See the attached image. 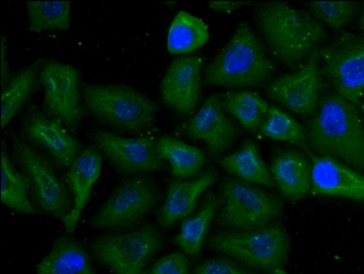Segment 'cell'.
I'll return each mask as SVG.
<instances>
[{
  "mask_svg": "<svg viewBox=\"0 0 364 274\" xmlns=\"http://www.w3.org/2000/svg\"><path fill=\"white\" fill-rule=\"evenodd\" d=\"M305 131L310 148L318 155L364 174V124L355 104L335 91L322 95Z\"/></svg>",
  "mask_w": 364,
  "mask_h": 274,
  "instance_id": "obj_1",
  "label": "cell"
},
{
  "mask_svg": "<svg viewBox=\"0 0 364 274\" xmlns=\"http://www.w3.org/2000/svg\"><path fill=\"white\" fill-rule=\"evenodd\" d=\"M255 20L271 54L289 67L306 60L328 36L323 26L311 14L284 1L258 4Z\"/></svg>",
  "mask_w": 364,
  "mask_h": 274,
  "instance_id": "obj_2",
  "label": "cell"
},
{
  "mask_svg": "<svg viewBox=\"0 0 364 274\" xmlns=\"http://www.w3.org/2000/svg\"><path fill=\"white\" fill-rule=\"evenodd\" d=\"M275 71V63L260 38L248 23L241 21L205 67L203 80L212 87H255L268 82Z\"/></svg>",
  "mask_w": 364,
  "mask_h": 274,
  "instance_id": "obj_3",
  "label": "cell"
},
{
  "mask_svg": "<svg viewBox=\"0 0 364 274\" xmlns=\"http://www.w3.org/2000/svg\"><path fill=\"white\" fill-rule=\"evenodd\" d=\"M82 98L95 119L129 133L150 127L158 110L157 104L147 96L120 84H85Z\"/></svg>",
  "mask_w": 364,
  "mask_h": 274,
  "instance_id": "obj_4",
  "label": "cell"
},
{
  "mask_svg": "<svg viewBox=\"0 0 364 274\" xmlns=\"http://www.w3.org/2000/svg\"><path fill=\"white\" fill-rule=\"evenodd\" d=\"M207 245L252 268L271 271L284 264L290 250L288 233L279 224L218 232L208 238Z\"/></svg>",
  "mask_w": 364,
  "mask_h": 274,
  "instance_id": "obj_5",
  "label": "cell"
},
{
  "mask_svg": "<svg viewBox=\"0 0 364 274\" xmlns=\"http://www.w3.org/2000/svg\"><path fill=\"white\" fill-rule=\"evenodd\" d=\"M163 243L152 225L126 232L101 234L90 243L94 258L113 274H144L149 260Z\"/></svg>",
  "mask_w": 364,
  "mask_h": 274,
  "instance_id": "obj_6",
  "label": "cell"
},
{
  "mask_svg": "<svg viewBox=\"0 0 364 274\" xmlns=\"http://www.w3.org/2000/svg\"><path fill=\"white\" fill-rule=\"evenodd\" d=\"M322 75L355 104L364 91V30L340 34L318 50Z\"/></svg>",
  "mask_w": 364,
  "mask_h": 274,
  "instance_id": "obj_7",
  "label": "cell"
},
{
  "mask_svg": "<svg viewBox=\"0 0 364 274\" xmlns=\"http://www.w3.org/2000/svg\"><path fill=\"white\" fill-rule=\"evenodd\" d=\"M159 192L154 182L136 175L120 182L90 220L99 230L124 231L140 221L155 207Z\"/></svg>",
  "mask_w": 364,
  "mask_h": 274,
  "instance_id": "obj_8",
  "label": "cell"
},
{
  "mask_svg": "<svg viewBox=\"0 0 364 274\" xmlns=\"http://www.w3.org/2000/svg\"><path fill=\"white\" fill-rule=\"evenodd\" d=\"M223 206L218 222L234 230H250L269 225L282 213V202L249 182L230 178L221 186Z\"/></svg>",
  "mask_w": 364,
  "mask_h": 274,
  "instance_id": "obj_9",
  "label": "cell"
},
{
  "mask_svg": "<svg viewBox=\"0 0 364 274\" xmlns=\"http://www.w3.org/2000/svg\"><path fill=\"white\" fill-rule=\"evenodd\" d=\"M11 144L17 163L31 184L34 199L46 214L58 219L71 209L68 190L51 163L27 141L14 135Z\"/></svg>",
  "mask_w": 364,
  "mask_h": 274,
  "instance_id": "obj_10",
  "label": "cell"
},
{
  "mask_svg": "<svg viewBox=\"0 0 364 274\" xmlns=\"http://www.w3.org/2000/svg\"><path fill=\"white\" fill-rule=\"evenodd\" d=\"M38 80L46 113L75 130L82 117L77 70L69 64L48 60L40 66Z\"/></svg>",
  "mask_w": 364,
  "mask_h": 274,
  "instance_id": "obj_11",
  "label": "cell"
},
{
  "mask_svg": "<svg viewBox=\"0 0 364 274\" xmlns=\"http://www.w3.org/2000/svg\"><path fill=\"white\" fill-rule=\"evenodd\" d=\"M91 139L95 147L119 172L141 174L159 170L164 167L155 138L149 135L125 138L111 131L96 130Z\"/></svg>",
  "mask_w": 364,
  "mask_h": 274,
  "instance_id": "obj_12",
  "label": "cell"
},
{
  "mask_svg": "<svg viewBox=\"0 0 364 274\" xmlns=\"http://www.w3.org/2000/svg\"><path fill=\"white\" fill-rule=\"evenodd\" d=\"M318 50L299 70L272 81L267 87V96L294 114L312 115L318 106L322 90Z\"/></svg>",
  "mask_w": 364,
  "mask_h": 274,
  "instance_id": "obj_13",
  "label": "cell"
},
{
  "mask_svg": "<svg viewBox=\"0 0 364 274\" xmlns=\"http://www.w3.org/2000/svg\"><path fill=\"white\" fill-rule=\"evenodd\" d=\"M204 59L200 55L174 59L159 85L161 100L181 116L193 113L200 100Z\"/></svg>",
  "mask_w": 364,
  "mask_h": 274,
  "instance_id": "obj_14",
  "label": "cell"
},
{
  "mask_svg": "<svg viewBox=\"0 0 364 274\" xmlns=\"http://www.w3.org/2000/svg\"><path fill=\"white\" fill-rule=\"evenodd\" d=\"M21 128L25 137L44 149L60 167L70 168L82 152L80 143L63 123L36 106L28 108Z\"/></svg>",
  "mask_w": 364,
  "mask_h": 274,
  "instance_id": "obj_15",
  "label": "cell"
},
{
  "mask_svg": "<svg viewBox=\"0 0 364 274\" xmlns=\"http://www.w3.org/2000/svg\"><path fill=\"white\" fill-rule=\"evenodd\" d=\"M181 128L190 138L203 141L213 155L228 150L238 133L236 125L223 109L217 94L208 96Z\"/></svg>",
  "mask_w": 364,
  "mask_h": 274,
  "instance_id": "obj_16",
  "label": "cell"
},
{
  "mask_svg": "<svg viewBox=\"0 0 364 274\" xmlns=\"http://www.w3.org/2000/svg\"><path fill=\"white\" fill-rule=\"evenodd\" d=\"M311 157L310 194L364 200V174L331 157Z\"/></svg>",
  "mask_w": 364,
  "mask_h": 274,
  "instance_id": "obj_17",
  "label": "cell"
},
{
  "mask_svg": "<svg viewBox=\"0 0 364 274\" xmlns=\"http://www.w3.org/2000/svg\"><path fill=\"white\" fill-rule=\"evenodd\" d=\"M101 168L100 152L95 146L82 150L68 168L65 180L73 196V204L70 212L61 219L68 234L73 233L79 223L91 190L100 176Z\"/></svg>",
  "mask_w": 364,
  "mask_h": 274,
  "instance_id": "obj_18",
  "label": "cell"
},
{
  "mask_svg": "<svg viewBox=\"0 0 364 274\" xmlns=\"http://www.w3.org/2000/svg\"><path fill=\"white\" fill-rule=\"evenodd\" d=\"M216 176L214 170H208L192 180L172 181L158 215L159 224L169 229L178 221L188 217L193 212L201 194L215 182Z\"/></svg>",
  "mask_w": 364,
  "mask_h": 274,
  "instance_id": "obj_19",
  "label": "cell"
},
{
  "mask_svg": "<svg viewBox=\"0 0 364 274\" xmlns=\"http://www.w3.org/2000/svg\"><path fill=\"white\" fill-rule=\"evenodd\" d=\"M270 172L282 194L291 200L310 192L311 165L306 156L295 150H282L274 156Z\"/></svg>",
  "mask_w": 364,
  "mask_h": 274,
  "instance_id": "obj_20",
  "label": "cell"
},
{
  "mask_svg": "<svg viewBox=\"0 0 364 274\" xmlns=\"http://www.w3.org/2000/svg\"><path fill=\"white\" fill-rule=\"evenodd\" d=\"M37 274H95L85 247L69 235L57 237L36 266Z\"/></svg>",
  "mask_w": 364,
  "mask_h": 274,
  "instance_id": "obj_21",
  "label": "cell"
},
{
  "mask_svg": "<svg viewBox=\"0 0 364 274\" xmlns=\"http://www.w3.org/2000/svg\"><path fill=\"white\" fill-rule=\"evenodd\" d=\"M208 24L192 13L180 11L168 28L166 48L172 55H185L204 45L209 39Z\"/></svg>",
  "mask_w": 364,
  "mask_h": 274,
  "instance_id": "obj_22",
  "label": "cell"
},
{
  "mask_svg": "<svg viewBox=\"0 0 364 274\" xmlns=\"http://www.w3.org/2000/svg\"><path fill=\"white\" fill-rule=\"evenodd\" d=\"M219 165L227 172L247 182L274 187L275 183L259 153L257 145L246 141L235 153L223 158Z\"/></svg>",
  "mask_w": 364,
  "mask_h": 274,
  "instance_id": "obj_23",
  "label": "cell"
},
{
  "mask_svg": "<svg viewBox=\"0 0 364 274\" xmlns=\"http://www.w3.org/2000/svg\"><path fill=\"white\" fill-rule=\"evenodd\" d=\"M222 202L220 197L210 194L195 215L183 219L174 241L184 253L192 256L199 254L212 220Z\"/></svg>",
  "mask_w": 364,
  "mask_h": 274,
  "instance_id": "obj_24",
  "label": "cell"
},
{
  "mask_svg": "<svg viewBox=\"0 0 364 274\" xmlns=\"http://www.w3.org/2000/svg\"><path fill=\"white\" fill-rule=\"evenodd\" d=\"M40 62L28 65L15 74L3 87L1 96V129L27 102L38 80Z\"/></svg>",
  "mask_w": 364,
  "mask_h": 274,
  "instance_id": "obj_25",
  "label": "cell"
},
{
  "mask_svg": "<svg viewBox=\"0 0 364 274\" xmlns=\"http://www.w3.org/2000/svg\"><path fill=\"white\" fill-rule=\"evenodd\" d=\"M220 99L225 112L250 131L260 128L270 107L260 95L250 90L228 92Z\"/></svg>",
  "mask_w": 364,
  "mask_h": 274,
  "instance_id": "obj_26",
  "label": "cell"
},
{
  "mask_svg": "<svg viewBox=\"0 0 364 274\" xmlns=\"http://www.w3.org/2000/svg\"><path fill=\"white\" fill-rule=\"evenodd\" d=\"M1 202L9 208L22 214L36 212L28 192L31 184L24 173L18 172L10 160L4 146L1 148Z\"/></svg>",
  "mask_w": 364,
  "mask_h": 274,
  "instance_id": "obj_27",
  "label": "cell"
},
{
  "mask_svg": "<svg viewBox=\"0 0 364 274\" xmlns=\"http://www.w3.org/2000/svg\"><path fill=\"white\" fill-rule=\"evenodd\" d=\"M156 146L161 158L170 163L173 174L179 178L196 175L205 160L204 153L199 148L171 136L159 138Z\"/></svg>",
  "mask_w": 364,
  "mask_h": 274,
  "instance_id": "obj_28",
  "label": "cell"
},
{
  "mask_svg": "<svg viewBox=\"0 0 364 274\" xmlns=\"http://www.w3.org/2000/svg\"><path fill=\"white\" fill-rule=\"evenodd\" d=\"M71 4V1L26 2L29 30L34 33L68 30Z\"/></svg>",
  "mask_w": 364,
  "mask_h": 274,
  "instance_id": "obj_29",
  "label": "cell"
},
{
  "mask_svg": "<svg viewBox=\"0 0 364 274\" xmlns=\"http://www.w3.org/2000/svg\"><path fill=\"white\" fill-rule=\"evenodd\" d=\"M259 130L269 138L296 146L312 155L305 129L290 114L277 106H270Z\"/></svg>",
  "mask_w": 364,
  "mask_h": 274,
  "instance_id": "obj_30",
  "label": "cell"
},
{
  "mask_svg": "<svg viewBox=\"0 0 364 274\" xmlns=\"http://www.w3.org/2000/svg\"><path fill=\"white\" fill-rule=\"evenodd\" d=\"M311 15L333 30L343 28L354 18L358 4L355 1H310Z\"/></svg>",
  "mask_w": 364,
  "mask_h": 274,
  "instance_id": "obj_31",
  "label": "cell"
},
{
  "mask_svg": "<svg viewBox=\"0 0 364 274\" xmlns=\"http://www.w3.org/2000/svg\"><path fill=\"white\" fill-rule=\"evenodd\" d=\"M149 274H189V263L184 253L173 252L159 259Z\"/></svg>",
  "mask_w": 364,
  "mask_h": 274,
  "instance_id": "obj_32",
  "label": "cell"
},
{
  "mask_svg": "<svg viewBox=\"0 0 364 274\" xmlns=\"http://www.w3.org/2000/svg\"><path fill=\"white\" fill-rule=\"evenodd\" d=\"M194 274H255L223 258H211L201 262Z\"/></svg>",
  "mask_w": 364,
  "mask_h": 274,
  "instance_id": "obj_33",
  "label": "cell"
},
{
  "mask_svg": "<svg viewBox=\"0 0 364 274\" xmlns=\"http://www.w3.org/2000/svg\"><path fill=\"white\" fill-rule=\"evenodd\" d=\"M250 3V1H211L208 2V6L215 12L230 13Z\"/></svg>",
  "mask_w": 364,
  "mask_h": 274,
  "instance_id": "obj_34",
  "label": "cell"
},
{
  "mask_svg": "<svg viewBox=\"0 0 364 274\" xmlns=\"http://www.w3.org/2000/svg\"><path fill=\"white\" fill-rule=\"evenodd\" d=\"M6 45H4V38L2 37L1 40V80H2V85L4 84V82H6L7 77H8V62L7 58L6 56Z\"/></svg>",
  "mask_w": 364,
  "mask_h": 274,
  "instance_id": "obj_35",
  "label": "cell"
},
{
  "mask_svg": "<svg viewBox=\"0 0 364 274\" xmlns=\"http://www.w3.org/2000/svg\"><path fill=\"white\" fill-rule=\"evenodd\" d=\"M355 106L358 110V112L364 124V91L362 92L361 95L358 98L357 102L355 103Z\"/></svg>",
  "mask_w": 364,
  "mask_h": 274,
  "instance_id": "obj_36",
  "label": "cell"
},
{
  "mask_svg": "<svg viewBox=\"0 0 364 274\" xmlns=\"http://www.w3.org/2000/svg\"><path fill=\"white\" fill-rule=\"evenodd\" d=\"M359 26L362 30H364V2L363 3V11L360 18Z\"/></svg>",
  "mask_w": 364,
  "mask_h": 274,
  "instance_id": "obj_37",
  "label": "cell"
},
{
  "mask_svg": "<svg viewBox=\"0 0 364 274\" xmlns=\"http://www.w3.org/2000/svg\"><path fill=\"white\" fill-rule=\"evenodd\" d=\"M271 274H287L286 272L282 269V268H277L272 271Z\"/></svg>",
  "mask_w": 364,
  "mask_h": 274,
  "instance_id": "obj_38",
  "label": "cell"
}]
</instances>
